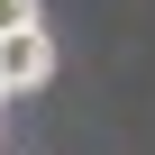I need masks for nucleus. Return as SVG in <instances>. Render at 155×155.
Returning a JSON list of instances; mask_svg holds the SVG:
<instances>
[{
	"mask_svg": "<svg viewBox=\"0 0 155 155\" xmlns=\"http://www.w3.org/2000/svg\"><path fill=\"white\" fill-rule=\"evenodd\" d=\"M46 73H55V37H46V28H18V37H0V82H9V91H37Z\"/></svg>",
	"mask_w": 155,
	"mask_h": 155,
	"instance_id": "nucleus-1",
	"label": "nucleus"
},
{
	"mask_svg": "<svg viewBox=\"0 0 155 155\" xmlns=\"http://www.w3.org/2000/svg\"><path fill=\"white\" fill-rule=\"evenodd\" d=\"M18 28H37V0H0V37H18Z\"/></svg>",
	"mask_w": 155,
	"mask_h": 155,
	"instance_id": "nucleus-2",
	"label": "nucleus"
},
{
	"mask_svg": "<svg viewBox=\"0 0 155 155\" xmlns=\"http://www.w3.org/2000/svg\"><path fill=\"white\" fill-rule=\"evenodd\" d=\"M0 101H9V82H0Z\"/></svg>",
	"mask_w": 155,
	"mask_h": 155,
	"instance_id": "nucleus-3",
	"label": "nucleus"
}]
</instances>
